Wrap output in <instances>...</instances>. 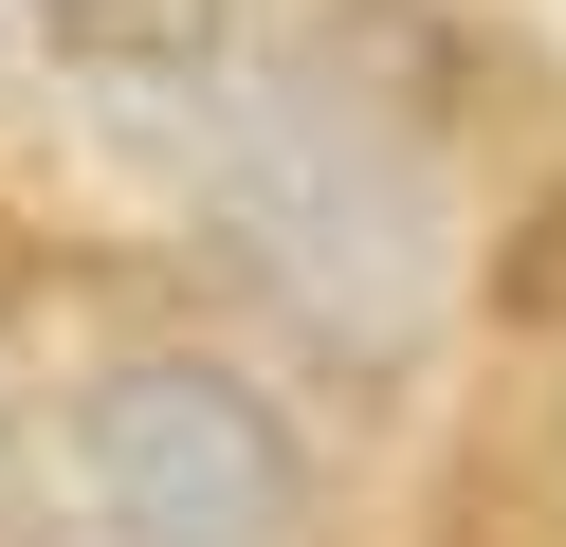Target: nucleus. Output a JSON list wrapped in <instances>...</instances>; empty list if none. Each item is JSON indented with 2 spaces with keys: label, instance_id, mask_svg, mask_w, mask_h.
<instances>
[{
  "label": "nucleus",
  "instance_id": "obj_1",
  "mask_svg": "<svg viewBox=\"0 0 566 547\" xmlns=\"http://www.w3.org/2000/svg\"><path fill=\"white\" fill-rule=\"evenodd\" d=\"M220 238L274 274V311L347 328V347H402L420 292H439V201H420V146L366 128V109H329V92L238 109V146H220Z\"/></svg>",
  "mask_w": 566,
  "mask_h": 547
},
{
  "label": "nucleus",
  "instance_id": "obj_2",
  "mask_svg": "<svg viewBox=\"0 0 566 547\" xmlns=\"http://www.w3.org/2000/svg\"><path fill=\"white\" fill-rule=\"evenodd\" d=\"M74 474H92V511H111V547H293V511H311L293 420H274L238 365H201V347L111 365V383L74 401Z\"/></svg>",
  "mask_w": 566,
  "mask_h": 547
}]
</instances>
